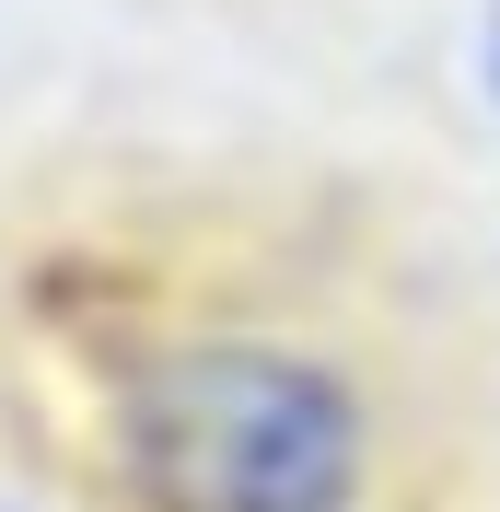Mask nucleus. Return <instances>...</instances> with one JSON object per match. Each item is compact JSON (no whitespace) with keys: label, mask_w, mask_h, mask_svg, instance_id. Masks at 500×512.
<instances>
[{"label":"nucleus","mask_w":500,"mask_h":512,"mask_svg":"<svg viewBox=\"0 0 500 512\" xmlns=\"http://www.w3.org/2000/svg\"><path fill=\"white\" fill-rule=\"evenodd\" d=\"M477 82H489V105H500V0H489V24H477Z\"/></svg>","instance_id":"obj_2"},{"label":"nucleus","mask_w":500,"mask_h":512,"mask_svg":"<svg viewBox=\"0 0 500 512\" xmlns=\"http://www.w3.org/2000/svg\"><path fill=\"white\" fill-rule=\"evenodd\" d=\"M105 431L140 512H349L373 478L349 373L291 338H163L117 373Z\"/></svg>","instance_id":"obj_1"}]
</instances>
